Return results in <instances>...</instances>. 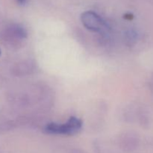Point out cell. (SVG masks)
<instances>
[{
    "instance_id": "1",
    "label": "cell",
    "mask_w": 153,
    "mask_h": 153,
    "mask_svg": "<svg viewBox=\"0 0 153 153\" xmlns=\"http://www.w3.org/2000/svg\"><path fill=\"white\" fill-rule=\"evenodd\" d=\"M82 126V120L74 117H71L66 123L62 125L55 123H49L45 128V131L49 134L72 135L79 132Z\"/></svg>"
},
{
    "instance_id": "2",
    "label": "cell",
    "mask_w": 153,
    "mask_h": 153,
    "mask_svg": "<svg viewBox=\"0 0 153 153\" xmlns=\"http://www.w3.org/2000/svg\"><path fill=\"white\" fill-rule=\"evenodd\" d=\"M81 20L84 26L93 31H100L105 26V22L95 12L88 10L81 15Z\"/></svg>"
},
{
    "instance_id": "3",
    "label": "cell",
    "mask_w": 153,
    "mask_h": 153,
    "mask_svg": "<svg viewBox=\"0 0 153 153\" xmlns=\"http://www.w3.org/2000/svg\"><path fill=\"white\" fill-rule=\"evenodd\" d=\"M18 3L20 4H24L25 3V1H26V0H17Z\"/></svg>"
},
{
    "instance_id": "4",
    "label": "cell",
    "mask_w": 153,
    "mask_h": 153,
    "mask_svg": "<svg viewBox=\"0 0 153 153\" xmlns=\"http://www.w3.org/2000/svg\"><path fill=\"white\" fill-rule=\"evenodd\" d=\"M0 55H1V50H0Z\"/></svg>"
}]
</instances>
